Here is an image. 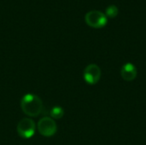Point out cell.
Segmentation results:
<instances>
[{
	"label": "cell",
	"mask_w": 146,
	"mask_h": 145,
	"mask_svg": "<svg viewBox=\"0 0 146 145\" xmlns=\"http://www.w3.org/2000/svg\"><path fill=\"white\" fill-rule=\"evenodd\" d=\"M20 104L22 112L29 117H37L43 110L42 100L34 94L28 93L24 95Z\"/></svg>",
	"instance_id": "6da1fadb"
},
{
	"label": "cell",
	"mask_w": 146,
	"mask_h": 145,
	"mask_svg": "<svg viewBox=\"0 0 146 145\" xmlns=\"http://www.w3.org/2000/svg\"><path fill=\"white\" fill-rule=\"evenodd\" d=\"M17 132L22 138H31L36 130V125L34 121L30 118H23L21 120L16 127Z\"/></svg>",
	"instance_id": "3957f363"
},
{
	"label": "cell",
	"mask_w": 146,
	"mask_h": 145,
	"mask_svg": "<svg viewBox=\"0 0 146 145\" xmlns=\"http://www.w3.org/2000/svg\"><path fill=\"white\" fill-rule=\"evenodd\" d=\"M37 127L38 132L42 136L47 138L53 136L57 130L55 121L50 117H43L41 120H39Z\"/></svg>",
	"instance_id": "277c9868"
},
{
	"label": "cell",
	"mask_w": 146,
	"mask_h": 145,
	"mask_svg": "<svg viewBox=\"0 0 146 145\" xmlns=\"http://www.w3.org/2000/svg\"><path fill=\"white\" fill-rule=\"evenodd\" d=\"M106 15L107 16H109V17H111V18H114V17H115L117 15H118V12H119V9H118V8L115 6V5H114V4H111V5H110L109 7H107V9H106Z\"/></svg>",
	"instance_id": "ba28073f"
},
{
	"label": "cell",
	"mask_w": 146,
	"mask_h": 145,
	"mask_svg": "<svg viewBox=\"0 0 146 145\" xmlns=\"http://www.w3.org/2000/svg\"><path fill=\"white\" fill-rule=\"evenodd\" d=\"M83 77L89 85H96L101 78V69L97 64H89L84 70Z\"/></svg>",
	"instance_id": "5b68a950"
},
{
	"label": "cell",
	"mask_w": 146,
	"mask_h": 145,
	"mask_svg": "<svg viewBox=\"0 0 146 145\" xmlns=\"http://www.w3.org/2000/svg\"><path fill=\"white\" fill-rule=\"evenodd\" d=\"M85 20L86 23L92 27L100 28L104 26L107 22V15L99 10H91L86 14Z\"/></svg>",
	"instance_id": "7a4b0ae2"
},
{
	"label": "cell",
	"mask_w": 146,
	"mask_h": 145,
	"mask_svg": "<svg viewBox=\"0 0 146 145\" xmlns=\"http://www.w3.org/2000/svg\"><path fill=\"white\" fill-rule=\"evenodd\" d=\"M137 74L138 71L136 67L130 62L124 64L121 69V75L122 79L126 81H133L136 79Z\"/></svg>",
	"instance_id": "8992f818"
},
{
	"label": "cell",
	"mask_w": 146,
	"mask_h": 145,
	"mask_svg": "<svg viewBox=\"0 0 146 145\" xmlns=\"http://www.w3.org/2000/svg\"><path fill=\"white\" fill-rule=\"evenodd\" d=\"M50 118H52L53 120H58V119H61L63 117L64 115V110L62 108L59 107V106H56V107H53L51 109H50Z\"/></svg>",
	"instance_id": "52a82bcc"
}]
</instances>
